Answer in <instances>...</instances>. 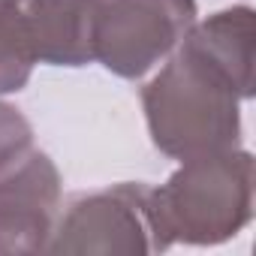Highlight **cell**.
Instances as JSON below:
<instances>
[{
	"label": "cell",
	"mask_w": 256,
	"mask_h": 256,
	"mask_svg": "<svg viewBox=\"0 0 256 256\" xmlns=\"http://www.w3.org/2000/svg\"><path fill=\"white\" fill-rule=\"evenodd\" d=\"M244 100L235 78L187 40L142 88L151 142L175 160L238 148Z\"/></svg>",
	"instance_id": "6da1fadb"
},
{
	"label": "cell",
	"mask_w": 256,
	"mask_h": 256,
	"mask_svg": "<svg viewBox=\"0 0 256 256\" xmlns=\"http://www.w3.org/2000/svg\"><path fill=\"white\" fill-rule=\"evenodd\" d=\"M253 154L244 148L181 160L166 184L148 190L157 250L172 244L214 247L253 220Z\"/></svg>",
	"instance_id": "7a4b0ae2"
},
{
	"label": "cell",
	"mask_w": 256,
	"mask_h": 256,
	"mask_svg": "<svg viewBox=\"0 0 256 256\" xmlns=\"http://www.w3.org/2000/svg\"><path fill=\"white\" fill-rule=\"evenodd\" d=\"M90 60L120 78L163 64L196 22V0H84Z\"/></svg>",
	"instance_id": "3957f363"
},
{
	"label": "cell",
	"mask_w": 256,
	"mask_h": 256,
	"mask_svg": "<svg viewBox=\"0 0 256 256\" xmlns=\"http://www.w3.org/2000/svg\"><path fill=\"white\" fill-rule=\"evenodd\" d=\"M148 184L126 181L72 199L54 223L48 253H160L148 220Z\"/></svg>",
	"instance_id": "277c9868"
},
{
	"label": "cell",
	"mask_w": 256,
	"mask_h": 256,
	"mask_svg": "<svg viewBox=\"0 0 256 256\" xmlns=\"http://www.w3.org/2000/svg\"><path fill=\"white\" fill-rule=\"evenodd\" d=\"M60 211V172L30 148L0 172V253H46Z\"/></svg>",
	"instance_id": "5b68a950"
},
{
	"label": "cell",
	"mask_w": 256,
	"mask_h": 256,
	"mask_svg": "<svg viewBox=\"0 0 256 256\" xmlns=\"http://www.w3.org/2000/svg\"><path fill=\"white\" fill-rule=\"evenodd\" d=\"M40 64L88 66V10L84 0H24Z\"/></svg>",
	"instance_id": "8992f818"
},
{
	"label": "cell",
	"mask_w": 256,
	"mask_h": 256,
	"mask_svg": "<svg viewBox=\"0 0 256 256\" xmlns=\"http://www.w3.org/2000/svg\"><path fill=\"white\" fill-rule=\"evenodd\" d=\"M187 42H193L199 52H205L214 64H220L241 94L253 96V48H256V28H253V10L250 6H232L208 16L205 22H193V28L184 34Z\"/></svg>",
	"instance_id": "52a82bcc"
},
{
	"label": "cell",
	"mask_w": 256,
	"mask_h": 256,
	"mask_svg": "<svg viewBox=\"0 0 256 256\" xmlns=\"http://www.w3.org/2000/svg\"><path fill=\"white\" fill-rule=\"evenodd\" d=\"M36 64L24 0H0V96L24 90Z\"/></svg>",
	"instance_id": "ba28073f"
},
{
	"label": "cell",
	"mask_w": 256,
	"mask_h": 256,
	"mask_svg": "<svg viewBox=\"0 0 256 256\" xmlns=\"http://www.w3.org/2000/svg\"><path fill=\"white\" fill-rule=\"evenodd\" d=\"M34 148L30 120L10 102H0V172L18 163Z\"/></svg>",
	"instance_id": "9c48e42d"
}]
</instances>
